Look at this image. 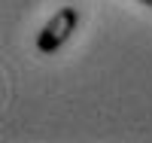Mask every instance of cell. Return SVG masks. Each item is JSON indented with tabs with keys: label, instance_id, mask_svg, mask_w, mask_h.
<instances>
[{
	"label": "cell",
	"instance_id": "cell-1",
	"mask_svg": "<svg viewBox=\"0 0 152 143\" xmlns=\"http://www.w3.org/2000/svg\"><path fill=\"white\" fill-rule=\"evenodd\" d=\"M76 24H79V9H76V6H61L55 15L43 24V31L37 34V49H40L43 55L58 52L70 40V34L76 31Z\"/></svg>",
	"mask_w": 152,
	"mask_h": 143
},
{
	"label": "cell",
	"instance_id": "cell-2",
	"mask_svg": "<svg viewBox=\"0 0 152 143\" xmlns=\"http://www.w3.org/2000/svg\"><path fill=\"white\" fill-rule=\"evenodd\" d=\"M140 3H146V6H152V0H140Z\"/></svg>",
	"mask_w": 152,
	"mask_h": 143
}]
</instances>
